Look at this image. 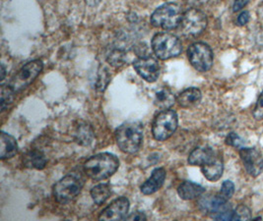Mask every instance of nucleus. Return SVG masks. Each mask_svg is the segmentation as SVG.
<instances>
[{"label": "nucleus", "mask_w": 263, "mask_h": 221, "mask_svg": "<svg viewBox=\"0 0 263 221\" xmlns=\"http://www.w3.org/2000/svg\"><path fill=\"white\" fill-rule=\"evenodd\" d=\"M119 166L120 162L116 155L103 152L91 156L84 163V171L92 180L101 181L115 174Z\"/></svg>", "instance_id": "nucleus-1"}, {"label": "nucleus", "mask_w": 263, "mask_h": 221, "mask_svg": "<svg viewBox=\"0 0 263 221\" xmlns=\"http://www.w3.org/2000/svg\"><path fill=\"white\" fill-rule=\"evenodd\" d=\"M116 140L121 151L133 154L140 150L143 142V126L140 122L123 123L116 131Z\"/></svg>", "instance_id": "nucleus-2"}, {"label": "nucleus", "mask_w": 263, "mask_h": 221, "mask_svg": "<svg viewBox=\"0 0 263 221\" xmlns=\"http://www.w3.org/2000/svg\"><path fill=\"white\" fill-rule=\"evenodd\" d=\"M85 179L79 173H70L61 178L53 187V196L55 199L65 205L76 198L82 191Z\"/></svg>", "instance_id": "nucleus-3"}, {"label": "nucleus", "mask_w": 263, "mask_h": 221, "mask_svg": "<svg viewBox=\"0 0 263 221\" xmlns=\"http://www.w3.org/2000/svg\"><path fill=\"white\" fill-rule=\"evenodd\" d=\"M152 49L158 58L167 60L180 55L182 51V45L177 35L160 33L154 35L152 39Z\"/></svg>", "instance_id": "nucleus-4"}, {"label": "nucleus", "mask_w": 263, "mask_h": 221, "mask_svg": "<svg viewBox=\"0 0 263 221\" xmlns=\"http://www.w3.org/2000/svg\"><path fill=\"white\" fill-rule=\"evenodd\" d=\"M181 10L176 3H166L156 9L151 16V23L157 28L174 30L180 26Z\"/></svg>", "instance_id": "nucleus-5"}, {"label": "nucleus", "mask_w": 263, "mask_h": 221, "mask_svg": "<svg viewBox=\"0 0 263 221\" xmlns=\"http://www.w3.org/2000/svg\"><path fill=\"white\" fill-rule=\"evenodd\" d=\"M179 125L178 114L173 109H165L160 112L153 122L152 134L157 140L170 139L177 131Z\"/></svg>", "instance_id": "nucleus-6"}, {"label": "nucleus", "mask_w": 263, "mask_h": 221, "mask_svg": "<svg viewBox=\"0 0 263 221\" xmlns=\"http://www.w3.org/2000/svg\"><path fill=\"white\" fill-rule=\"evenodd\" d=\"M179 27L181 35L189 37L198 36L207 27V17L198 9H189L182 14Z\"/></svg>", "instance_id": "nucleus-7"}, {"label": "nucleus", "mask_w": 263, "mask_h": 221, "mask_svg": "<svg viewBox=\"0 0 263 221\" xmlns=\"http://www.w3.org/2000/svg\"><path fill=\"white\" fill-rule=\"evenodd\" d=\"M44 68V64L41 60H33L28 62L17 72V74L9 83V87L15 93H19L26 89L29 85L35 81Z\"/></svg>", "instance_id": "nucleus-8"}, {"label": "nucleus", "mask_w": 263, "mask_h": 221, "mask_svg": "<svg viewBox=\"0 0 263 221\" xmlns=\"http://www.w3.org/2000/svg\"><path fill=\"white\" fill-rule=\"evenodd\" d=\"M187 57L193 68L199 72H207L213 65V51L204 43H195L189 47Z\"/></svg>", "instance_id": "nucleus-9"}, {"label": "nucleus", "mask_w": 263, "mask_h": 221, "mask_svg": "<svg viewBox=\"0 0 263 221\" xmlns=\"http://www.w3.org/2000/svg\"><path fill=\"white\" fill-rule=\"evenodd\" d=\"M133 67L137 74L148 83L157 81L160 75V65L152 56H142L133 62Z\"/></svg>", "instance_id": "nucleus-10"}, {"label": "nucleus", "mask_w": 263, "mask_h": 221, "mask_svg": "<svg viewBox=\"0 0 263 221\" xmlns=\"http://www.w3.org/2000/svg\"><path fill=\"white\" fill-rule=\"evenodd\" d=\"M239 156L247 172L252 177H257L262 172L263 157L261 153L253 148H240Z\"/></svg>", "instance_id": "nucleus-11"}, {"label": "nucleus", "mask_w": 263, "mask_h": 221, "mask_svg": "<svg viewBox=\"0 0 263 221\" xmlns=\"http://www.w3.org/2000/svg\"><path fill=\"white\" fill-rule=\"evenodd\" d=\"M129 200L124 197L117 198L102 211L99 220H122L125 219L129 211Z\"/></svg>", "instance_id": "nucleus-12"}, {"label": "nucleus", "mask_w": 263, "mask_h": 221, "mask_svg": "<svg viewBox=\"0 0 263 221\" xmlns=\"http://www.w3.org/2000/svg\"><path fill=\"white\" fill-rule=\"evenodd\" d=\"M167 172L164 168H156L153 170L151 177L145 181L140 187V190L144 195H152L160 190L165 183Z\"/></svg>", "instance_id": "nucleus-13"}, {"label": "nucleus", "mask_w": 263, "mask_h": 221, "mask_svg": "<svg viewBox=\"0 0 263 221\" xmlns=\"http://www.w3.org/2000/svg\"><path fill=\"white\" fill-rule=\"evenodd\" d=\"M201 170L207 180L211 182L218 181L222 177L224 171V163L222 157L216 154L211 162L201 166Z\"/></svg>", "instance_id": "nucleus-14"}, {"label": "nucleus", "mask_w": 263, "mask_h": 221, "mask_svg": "<svg viewBox=\"0 0 263 221\" xmlns=\"http://www.w3.org/2000/svg\"><path fill=\"white\" fill-rule=\"evenodd\" d=\"M18 152V144L11 135L1 132L0 134V158H11Z\"/></svg>", "instance_id": "nucleus-15"}, {"label": "nucleus", "mask_w": 263, "mask_h": 221, "mask_svg": "<svg viewBox=\"0 0 263 221\" xmlns=\"http://www.w3.org/2000/svg\"><path fill=\"white\" fill-rule=\"evenodd\" d=\"M202 94L197 88H190L180 93L177 98V102L182 108H192L199 105L201 102Z\"/></svg>", "instance_id": "nucleus-16"}, {"label": "nucleus", "mask_w": 263, "mask_h": 221, "mask_svg": "<svg viewBox=\"0 0 263 221\" xmlns=\"http://www.w3.org/2000/svg\"><path fill=\"white\" fill-rule=\"evenodd\" d=\"M215 155V152L211 148L200 147L195 149L190 154L189 163L194 166H202L204 164L211 162Z\"/></svg>", "instance_id": "nucleus-17"}, {"label": "nucleus", "mask_w": 263, "mask_h": 221, "mask_svg": "<svg viewBox=\"0 0 263 221\" xmlns=\"http://www.w3.org/2000/svg\"><path fill=\"white\" fill-rule=\"evenodd\" d=\"M205 192L203 187L191 181H184L178 188L179 196L184 200H191L200 197Z\"/></svg>", "instance_id": "nucleus-18"}, {"label": "nucleus", "mask_w": 263, "mask_h": 221, "mask_svg": "<svg viewBox=\"0 0 263 221\" xmlns=\"http://www.w3.org/2000/svg\"><path fill=\"white\" fill-rule=\"evenodd\" d=\"M175 101L174 93L167 87H161L154 93V104L163 110L168 109L175 104Z\"/></svg>", "instance_id": "nucleus-19"}, {"label": "nucleus", "mask_w": 263, "mask_h": 221, "mask_svg": "<svg viewBox=\"0 0 263 221\" xmlns=\"http://www.w3.org/2000/svg\"><path fill=\"white\" fill-rule=\"evenodd\" d=\"M47 157L44 152L40 151H31L28 152L24 157L25 165L30 168H35L42 170L47 165Z\"/></svg>", "instance_id": "nucleus-20"}, {"label": "nucleus", "mask_w": 263, "mask_h": 221, "mask_svg": "<svg viewBox=\"0 0 263 221\" xmlns=\"http://www.w3.org/2000/svg\"><path fill=\"white\" fill-rule=\"evenodd\" d=\"M110 193L111 189L108 184H100L91 190V197L95 204L101 206L109 198Z\"/></svg>", "instance_id": "nucleus-21"}, {"label": "nucleus", "mask_w": 263, "mask_h": 221, "mask_svg": "<svg viewBox=\"0 0 263 221\" xmlns=\"http://www.w3.org/2000/svg\"><path fill=\"white\" fill-rule=\"evenodd\" d=\"M75 137L78 144L82 146H89L90 144H92L94 135L92 129L88 125H81L76 130Z\"/></svg>", "instance_id": "nucleus-22"}, {"label": "nucleus", "mask_w": 263, "mask_h": 221, "mask_svg": "<svg viewBox=\"0 0 263 221\" xmlns=\"http://www.w3.org/2000/svg\"><path fill=\"white\" fill-rule=\"evenodd\" d=\"M15 93L9 86H2L1 88V110L4 111L9 105H11L14 99Z\"/></svg>", "instance_id": "nucleus-23"}, {"label": "nucleus", "mask_w": 263, "mask_h": 221, "mask_svg": "<svg viewBox=\"0 0 263 221\" xmlns=\"http://www.w3.org/2000/svg\"><path fill=\"white\" fill-rule=\"evenodd\" d=\"M251 211L247 206L240 205L234 210L232 220H251Z\"/></svg>", "instance_id": "nucleus-24"}, {"label": "nucleus", "mask_w": 263, "mask_h": 221, "mask_svg": "<svg viewBox=\"0 0 263 221\" xmlns=\"http://www.w3.org/2000/svg\"><path fill=\"white\" fill-rule=\"evenodd\" d=\"M234 193H235V185H234V183L232 181H230V180L225 181L222 184V187H221L220 196H222L225 199L229 200L230 198L233 197Z\"/></svg>", "instance_id": "nucleus-25"}, {"label": "nucleus", "mask_w": 263, "mask_h": 221, "mask_svg": "<svg viewBox=\"0 0 263 221\" xmlns=\"http://www.w3.org/2000/svg\"><path fill=\"white\" fill-rule=\"evenodd\" d=\"M226 144L228 146H231V147H234V148H242V146L245 145V140L239 137V135L235 132H232L230 133L226 138Z\"/></svg>", "instance_id": "nucleus-26"}, {"label": "nucleus", "mask_w": 263, "mask_h": 221, "mask_svg": "<svg viewBox=\"0 0 263 221\" xmlns=\"http://www.w3.org/2000/svg\"><path fill=\"white\" fill-rule=\"evenodd\" d=\"M253 117L256 120H262L263 119V92L260 93V95L257 99L255 108L253 110Z\"/></svg>", "instance_id": "nucleus-27"}, {"label": "nucleus", "mask_w": 263, "mask_h": 221, "mask_svg": "<svg viewBox=\"0 0 263 221\" xmlns=\"http://www.w3.org/2000/svg\"><path fill=\"white\" fill-rule=\"evenodd\" d=\"M147 217L146 215L144 214L143 212H140V211H135L132 214L127 215L125 217V220H146Z\"/></svg>", "instance_id": "nucleus-28"}, {"label": "nucleus", "mask_w": 263, "mask_h": 221, "mask_svg": "<svg viewBox=\"0 0 263 221\" xmlns=\"http://www.w3.org/2000/svg\"><path fill=\"white\" fill-rule=\"evenodd\" d=\"M250 19H251L250 12H241V13L239 14V17H238V25H239V26H245L246 24L249 23Z\"/></svg>", "instance_id": "nucleus-29"}, {"label": "nucleus", "mask_w": 263, "mask_h": 221, "mask_svg": "<svg viewBox=\"0 0 263 221\" xmlns=\"http://www.w3.org/2000/svg\"><path fill=\"white\" fill-rule=\"evenodd\" d=\"M248 3H249V0H235L234 6H233L234 11L238 12L241 10Z\"/></svg>", "instance_id": "nucleus-30"}, {"label": "nucleus", "mask_w": 263, "mask_h": 221, "mask_svg": "<svg viewBox=\"0 0 263 221\" xmlns=\"http://www.w3.org/2000/svg\"><path fill=\"white\" fill-rule=\"evenodd\" d=\"M258 18L261 22H263V2L260 3V5L258 7Z\"/></svg>", "instance_id": "nucleus-31"}, {"label": "nucleus", "mask_w": 263, "mask_h": 221, "mask_svg": "<svg viewBox=\"0 0 263 221\" xmlns=\"http://www.w3.org/2000/svg\"><path fill=\"white\" fill-rule=\"evenodd\" d=\"M5 78V68H4V65L2 64L1 65V81H3Z\"/></svg>", "instance_id": "nucleus-32"}, {"label": "nucleus", "mask_w": 263, "mask_h": 221, "mask_svg": "<svg viewBox=\"0 0 263 221\" xmlns=\"http://www.w3.org/2000/svg\"><path fill=\"white\" fill-rule=\"evenodd\" d=\"M86 1H88V2H90V1H95V0H86ZM99 1V0H98Z\"/></svg>", "instance_id": "nucleus-33"}]
</instances>
